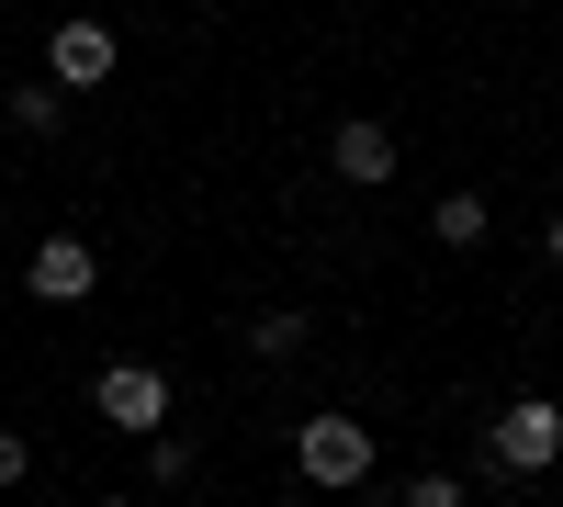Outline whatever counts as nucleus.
I'll use <instances>...</instances> for the list:
<instances>
[{"instance_id": "obj_7", "label": "nucleus", "mask_w": 563, "mask_h": 507, "mask_svg": "<svg viewBox=\"0 0 563 507\" xmlns=\"http://www.w3.org/2000/svg\"><path fill=\"white\" fill-rule=\"evenodd\" d=\"M12 124H23V135H57V124H68V90H57V79H23V90H12Z\"/></svg>"}, {"instance_id": "obj_12", "label": "nucleus", "mask_w": 563, "mask_h": 507, "mask_svg": "<svg viewBox=\"0 0 563 507\" xmlns=\"http://www.w3.org/2000/svg\"><path fill=\"white\" fill-rule=\"evenodd\" d=\"M34 474V440H12V429H0V485H23Z\"/></svg>"}, {"instance_id": "obj_8", "label": "nucleus", "mask_w": 563, "mask_h": 507, "mask_svg": "<svg viewBox=\"0 0 563 507\" xmlns=\"http://www.w3.org/2000/svg\"><path fill=\"white\" fill-rule=\"evenodd\" d=\"M429 225H440V249H474V238H485V192H440Z\"/></svg>"}, {"instance_id": "obj_10", "label": "nucleus", "mask_w": 563, "mask_h": 507, "mask_svg": "<svg viewBox=\"0 0 563 507\" xmlns=\"http://www.w3.org/2000/svg\"><path fill=\"white\" fill-rule=\"evenodd\" d=\"M406 507H474V485H462V474H440V463H429V474L406 485Z\"/></svg>"}, {"instance_id": "obj_5", "label": "nucleus", "mask_w": 563, "mask_h": 507, "mask_svg": "<svg viewBox=\"0 0 563 507\" xmlns=\"http://www.w3.org/2000/svg\"><path fill=\"white\" fill-rule=\"evenodd\" d=\"M90 283H102V260H90V238H45V249L23 260V294H34V305H79Z\"/></svg>"}, {"instance_id": "obj_6", "label": "nucleus", "mask_w": 563, "mask_h": 507, "mask_svg": "<svg viewBox=\"0 0 563 507\" xmlns=\"http://www.w3.org/2000/svg\"><path fill=\"white\" fill-rule=\"evenodd\" d=\"M327 169H339L350 192H384V180H395V135L372 124V113H350L339 135H327Z\"/></svg>"}, {"instance_id": "obj_9", "label": "nucleus", "mask_w": 563, "mask_h": 507, "mask_svg": "<svg viewBox=\"0 0 563 507\" xmlns=\"http://www.w3.org/2000/svg\"><path fill=\"white\" fill-rule=\"evenodd\" d=\"M249 350H260V361H294V350H305V316H294V305H271L260 328H249Z\"/></svg>"}, {"instance_id": "obj_14", "label": "nucleus", "mask_w": 563, "mask_h": 507, "mask_svg": "<svg viewBox=\"0 0 563 507\" xmlns=\"http://www.w3.org/2000/svg\"><path fill=\"white\" fill-rule=\"evenodd\" d=\"M102 507H135V496H102Z\"/></svg>"}, {"instance_id": "obj_1", "label": "nucleus", "mask_w": 563, "mask_h": 507, "mask_svg": "<svg viewBox=\"0 0 563 507\" xmlns=\"http://www.w3.org/2000/svg\"><path fill=\"white\" fill-rule=\"evenodd\" d=\"M552 463H563V406H552V395H519V406L485 429V474L519 485V474H552Z\"/></svg>"}, {"instance_id": "obj_2", "label": "nucleus", "mask_w": 563, "mask_h": 507, "mask_svg": "<svg viewBox=\"0 0 563 507\" xmlns=\"http://www.w3.org/2000/svg\"><path fill=\"white\" fill-rule=\"evenodd\" d=\"M294 474H305V485H361V474H372V429L339 418V406L305 418V429H294Z\"/></svg>"}, {"instance_id": "obj_4", "label": "nucleus", "mask_w": 563, "mask_h": 507, "mask_svg": "<svg viewBox=\"0 0 563 507\" xmlns=\"http://www.w3.org/2000/svg\"><path fill=\"white\" fill-rule=\"evenodd\" d=\"M45 79H57V90H102L113 79V23H57V34H45Z\"/></svg>"}, {"instance_id": "obj_13", "label": "nucleus", "mask_w": 563, "mask_h": 507, "mask_svg": "<svg viewBox=\"0 0 563 507\" xmlns=\"http://www.w3.org/2000/svg\"><path fill=\"white\" fill-rule=\"evenodd\" d=\"M552 271H563V214H552Z\"/></svg>"}, {"instance_id": "obj_11", "label": "nucleus", "mask_w": 563, "mask_h": 507, "mask_svg": "<svg viewBox=\"0 0 563 507\" xmlns=\"http://www.w3.org/2000/svg\"><path fill=\"white\" fill-rule=\"evenodd\" d=\"M147 474H158V485H180V474H192V440H169V429H147Z\"/></svg>"}, {"instance_id": "obj_3", "label": "nucleus", "mask_w": 563, "mask_h": 507, "mask_svg": "<svg viewBox=\"0 0 563 507\" xmlns=\"http://www.w3.org/2000/svg\"><path fill=\"white\" fill-rule=\"evenodd\" d=\"M90 406H102L124 440H147V429H169V373L158 361H113V373L90 384Z\"/></svg>"}]
</instances>
